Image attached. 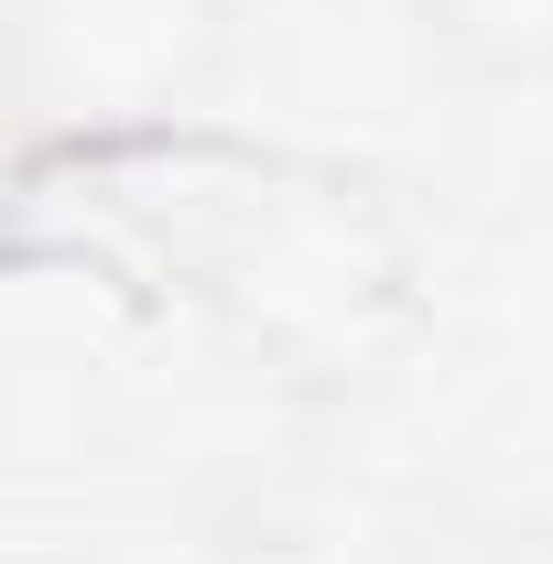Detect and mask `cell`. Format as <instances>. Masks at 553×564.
Listing matches in <instances>:
<instances>
[{
	"label": "cell",
	"instance_id": "6da1fadb",
	"mask_svg": "<svg viewBox=\"0 0 553 564\" xmlns=\"http://www.w3.org/2000/svg\"><path fill=\"white\" fill-rule=\"evenodd\" d=\"M185 293L293 391H369L391 380L423 326V261L402 207L347 174L261 152L217 185L185 239Z\"/></svg>",
	"mask_w": 553,
	"mask_h": 564
},
{
	"label": "cell",
	"instance_id": "7a4b0ae2",
	"mask_svg": "<svg viewBox=\"0 0 553 564\" xmlns=\"http://www.w3.org/2000/svg\"><path fill=\"white\" fill-rule=\"evenodd\" d=\"M250 0H11V98L44 141L152 152L228 98Z\"/></svg>",
	"mask_w": 553,
	"mask_h": 564
},
{
	"label": "cell",
	"instance_id": "3957f363",
	"mask_svg": "<svg viewBox=\"0 0 553 564\" xmlns=\"http://www.w3.org/2000/svg\"><path fill=\"white\" fill-rule=\"evenodd\" d=\"M423 66L478 87V98H532L553 87V0H402Z\"/></svg>",
	"mask_w": 553,
	"mask_h": 564
}]
</instances>
